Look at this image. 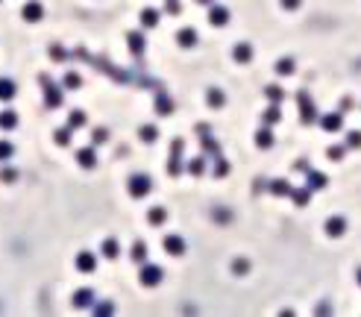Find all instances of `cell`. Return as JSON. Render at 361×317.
Returning a JSON list of instances; mask_svg holds the SVG:
<instances>
[{
  "instance_id": "cell-1",
  "label": "cell",
  "mask_w": 361,
  "mask_h": 317,
  "mask_svg": "<svg viewBox=\"0 0 361 317\" xmlns=\"http://www.w3.org/2000/svg\"><path fill=\"white\" fill-rule=\"evenodd\" d=\"M126 191H129V197L141 200V197H147V194L153 191V179H150L147 173H132V176H129V185H126Z\"/></svg>"
},
{
  "instance_id": "cell-2",
  "label": "cell",
  "mask_w": 361,
  "mask_h": 317,
  "mask_svg": "<svg viewBox=\"0 0 361 317\" xmlns=\"http://www.w3.org/2000/svg\"><path fill=\"white\" fill-rule=\"evenodd\" d=\"M41 83L47 85V88H44V106H47V109H59V106L65 103V91H62V85H53L44 74H41Z\"/></svg>"
},
{
  "instance_id": "cell-3",
  "label": "cell",
  "mask_w": 361,
  "mask_h": 317,
  "mask_svg": "<svg viewBox=\"0 0 361 317\" xmlns=\"http://www.w3.org/2000/svg\"><path fill=\"white\" fill-rule=\"evenodd\" d=\"M182 150H185V141H182V138H173L171 159H168V173H171V176H179V173H182Z\"/></svg>"
},
{
  "instance_id": "cell-4",
  "label": "cell",
  "mask_w": 361,
  "mask_h": 317,
  "mask_svg": "<svg viewBox=\"0 0 361 317\" xmlns=\"http://www.w3.org/2000/svg\"><path fill=\"white\" fill-rule=\"evenodd\" d=\"M162 276H165V270L159 265H141V273H138V282L144 285V288H156V285L162 282Z\"/></svg>"
},
{
  "instance_id": "cell-5",
  "label": "cell",
  "mask_w": 361,
  "mask_h": 317,
  "mask_svg": "<svg viewBox=\"0 0 361 317\" xmlns=\"http://www.w3.org/2000/svg\"><path fill=\"white\" fill-rule=\"evenodd\" d=\"M297 100H300V120H303V123H317V120H320V117H317V109H314V103H311V97L306 91H300Z\"/></svg>"
},
{
  "instance_id": "cell-6",
  "label": "cell",
  "mask_w": 361,
  "mask_h": 317,
  "mask_svg": "<svg viewBox=\"0 0 361 317\" xmlns=\"http://www.w3.org/2000/svg\"><path fill=\"white\" fill-rule=\"evenodd\" d=\"M21 18H24L27 24H38V21L44 18V6H41L38 0H30V3H24V9H21Z\"/></svg>"
},
{
  "instance_id": "cell-7",
  "label": "cell",
  "mask_w": 361,
  "mask_h": 317,
  "mask_svg": "<svg viewBox=\"0 0 361 317\" xmlns=\"http://www.w3.org/2000/svg\"><path fill=\"white\" fill-rule=\"evenodd\" d=\"M320 126L326 133H341L344 130V112H329V115L320 117Z\"/></svg>"
},
{
  "instance_id": "cell-8",
  "label": "cell",
  "mask_w": 361,
  "mask_h": 317,
  "mask_svg": "<svg viewBox=\"0 0 361 317\" xmlns=\"http://www.w3.org/2000/svg\"><path fill=\"white\" fill-rule=\"evenodd\" d=\"M74 265H77L80 273H91V270L97 267V256H94V252H88V250H83V252H77Z\"/></svg>"
},
{
  "instance_id": "cell-9",
  "label": "cell",
  "mask_w": 361,
  "mask_h": 317,
  "mask_svg": "<svg viewBox=\"0 0 361 317\" xmlns=\"http://www.w3.org/2000/svg\"><path fill=\"white\" fill-rule=\"evenodd\" d=\"M208 24H211V27H226V24H229V9H226V6H218V3L208 6Z\"/></svg>"
},
{
  "instance_id": "cell-10",
  "label": "cell",
  "mask_w": 361,
  "mask_h": 317,
  "mask_svg": "<svg viewBox=\"0 0 361 317\" xmlns=\"http://www.w3.org/2000/svg\"><path fill=\"white\" fill-rule=\"evenodd\" d=\"M326 173H320V170H306V185H309L311 191H323V188H326Z\"/></svg>"
},
{
  "instance_id": "cell-11",
  "label": "cell",
  "mask_w": 361,
  "mask_h": 317,
  "mask_svg": "<svg viewBox=\"0 0 361 317\" xmlns=\"http://www.w3.org/2000/svg\"><path fill=\"white\" fill-rule=\"evenodd\" d=\"M344 232H346V220L341 215H335V217H329L326 220V235L329 238H341Z\"/></svg>"
},
{
  "instance_id": "cell-12",
  "label": "cell",
  "mask_w": 361,
  "mask_h": 317,
  "mask_svg": "<svg viewBox=\"0 0 361 317\" xmlns=\"http://www.w3.org/2000/svg\"><path fill=\"white\" fill-rule=\"evenodd\" d=\"M77 165L86 167V170H91V167L97 165V153H94V147H83V150H77Z\"/></svg>"
},
{
  "instance_id": "cell-13",
  "label": "cell",
  "mask_w": 361,
  "mask_h": 317,
  "mask_svg": "<svg viewBox=\"0 0 361 317\" xmlns=\"http://www.w3.org/2000/svg\"><path fill=\"white\" fill-rule=\"evenodd\" d=\"M165 252H168V256H182V252H185V238L168 235V238H165Z\"/></svg>"
},
{
  "instance_id": "cell-14",
  "label": "cell",
  "mask_w": 361,
  "mask_h": 317,
  "mask_svg": "<svg viewBox=\"0 0 361 317\" xmlns=\"http://www.w3.org/2000/svg\"><path fill=\"white\" fill-rule=\"evenodd\" d=\"M232 56H235V62H238V65H247V62L253 59V44H250V41H238V44H235V50H232Z\"/></svg>"
},
{
  "instance_id": "cell-15",
  "label": "cell",
  "mask_w": 361,
  "mask_h": 317,
  "mask_svg": "<svg viewBox=\"0 0 361 317\" xmlns=\"http://www.w3.org/2000/svg\"><path fill=\"white\" fill-rule=\"evenodd\" d=\"M15 94H18L15 80H9V77H0V100L9 103V100H15Z\"/></svg>"
},
{
  "instance_id": "cell-16",
  "label": "cell",
  "mask_w": 361,
  "mask_h": 317,
  "mask_svg": "<svg viewBox=\"0 0 361 317\" xmlns=\"http://www.w3.org/2000/svg\"><path fill=\"white\" fill-rule=\"evenodd\" d=\"M176 41H179V47H194L197 44V30L194 27H182L176 33Z\"/></svg>"
},
{
  "instance_id": "cell-17",
  "label": "cell",
  "mask_w": 361,
  "mask_h": 317,
  "mask_svg": "<svg viewBox=\"0 0 361 317\" xmlns=\"http://www.w3.org/2000/svg\"><path fill=\"white\" fill-rule=\"evenodd\" d=\"M94 302V291L91 288H80L77 294H74V308H88Z\"/></svg>"
},
{
  "instance_id": "cell-18",
  "label": "cell",
  "mask_w": 361,
  "mask_h": 317,
  "mask_svg": "<svg viewBox=\"0 0 361 317\" xmlns=\"http://www.w3.org/2000/svg\"><path fill=\"white\" fill-rule=\"evenodd\" d=\"M126 44H129V53H132V56H141L144 47H147V41H144V35L141 33H129L126 35Z\"/></svg>"
},
{
  "instance_id": "cell-19",
  "label": "cell",
  "mask_w": 361,
  "mask_h": 317,
  "mask_svg": "<svg viewBox=\"0 0 361 317\" xmlns=\"http://www.w3.org/2000/svg\"><path fill=\"white\" fill-rule=\"evenodd\" d=\"M256 147H261V150H270V147H273V133H270L267 123L256 133Z\"/></svg>"
},
{
  "instance_id": "cell-20",
  "label": "cell",
  "mask_w": 361,
  "mask_h": 317,
  "mask_svg": "<svg viewBox=\"0 0 361 317\" xmlns=\"http://www.w3.org/2000/svg\"><path fill=\"white\" fill-rule=\"evenodd\" d=\"M15 126H18V112L3 109V112H0V130H6V133H9V130H15Z\"/></svg>"
},
{
  "instance_id": "cell-21",
  "label": "cell",
  "mask_w": 361,
  "mask_h": 317,
  "mask_svg": "<svg viewBox=\"0 0 361 317\" xmlns=\"http://www.w3.org/2000/svg\"><path fill=\"white\" fill-rule=\"evenodd\" d=\"M206 103L211 106V109H221V106H226V94L221 91V88H208Z\"/></svg>"
},
{
  "instance_id": "cell-22",
  "label": "cell",
  "mask_w": 361,
  "mask_h": 317,
  "mask_svg": "<svg viewBox=\"0 0 361 317\" xmlns=\"http://www.w3.org/2000/svg\"><path fill=\"white\" fill-rule=\"evenodd\" d=\"M261 120H264L267 126H273V123H279V120H282V109H279V103H270V109H264V115H261Z\"/></svg>"
},
{
  "instance_id": "cell-23",
  "label": "cell",
  "mask_w": 361,
  "mask_h": 317,
  "mask_svg": "<svg viewBox=\"0 0 361 317\" xmlns=\"http://www.w3.org/2000/svg\"><path fill=\"white\" fill-rule=\"evenodd\" d=\"M129 259H132L135 265H144V262H147V244H144V241H135L132 250H129Z\"/></svg>"
},
{
  "instance_id": "cell-24",
  "label": "cell",
  "mask_w": 361,
  "mask_h": 317,
  "mask_svg": "<svg viewBox=\"0 0 361 317\" xmlns=\"http://www.w3.org/2000/svg\"><path fill=\"white\" fill-rule=\"evenodd\" d=\"M156 112H159V115H171L173 112V100L168 94H162V91L156 94Z\"/></svg>"
},
{
  "instance_id": "cell-25",
  "label": "cell",
  "mask_w": 361,
  "mask_h": 317,
  "mask_svg": "<svg viewBox=\"0 0 361 317\" xmlns=\"http://www.w3.org/2000/svg\"><path fill=\"white\" fill-rule=\"evenodd\" d=\"M291 185L285 182V179H273V182H270V194H273V197H291Z\"/></svg>"
},
{
  "instance_id": "cell-26",
  "label": "cell",
  "mask_w": 361,
  "mask_h": 317,
  "mask_svg": "<svg viewBox=\"0 0 361 317\" xmlns=\"http://www.w3.org/2000/svg\"><path fill=\"white\" fill-rule=\"evenodd\" d=\"M86 123H88V115L83 112V109H74V112H70V117H68L70 130H80V126H86Z\"/></svg>"
},
{
  "instance_id": "cell-27",
  "label": "cell",
  "mask_w": 361,
  "mask_h": 317,
  "mask_svg": "<svg viewBox=\"0 0 361 317\" xmlns=\"http://www.w3.org/2000/svg\"><path fill=\"white\" fill-rule=\"evenodd\" d=\"M291 200L297 203V206H309L311 188H309V185H306V188H294V191H291Z\"/></svg>"
},
{
  "instance_id": "cell-28",
  "label": "cell",
  "mask_w": 361,
  "mask_h": 317,
  "mask_svg": "<svg viewBox=\"0 0 361 317\" xmlns=\"http://www.w3.org/2000/svg\"><path fill=\"white\" fill-rule=\"evenodd\" d=\"M147 220H150V223H153V226H162V223H165V220H168V212H165V209H162V206H153V209H150V212H147Z\"/></svg>"
},
{
  "instance_id": "cell-29",
  "label": "cell",
  "mask_w": 361,
  "mask_h": 317,
  "mask_svg": "<svg viewBox=\"0 0 361 317\" xmlns=\"http://www.w3.org/2000/svg\"><path fill=\"white\" fill-rule=\"evenodd\" d=\"M100 252H103L106 259H118V256H120L118 241H115V238H106V241H103V247H100Z\"/></svg>"
},
{
  "instance_id": "cell-30",
  "label": "cell",
  "mask_w": 361,
  "mask_h": 317,
  "mask_svg": "<svg viewBox=\"0 0 361 317\" xmlns=\"http://www.w3.org/2000/svg\"><path fill=\"white\" fill-rule=\"evenodd\" d=\"M188 173H191V176H203V173H206V156L191 159V162H188Z\"/></svg>"
},
{
  "instance_id": "cell-31",
  "label": "cell",
  "mask_w": 361,
  "mask_h": 317,
  "mask_svg": "<svg viewBox=\"0 0 361 317\" xmlns=\"http://www.w3.org/2000/svg\"><path fill=\"white\" fill-rule=\"evenodd\" d=\"M138 135H141V141H144V144H153L156 138H159V130H156L153 123H144V126L138 130Z\"/></svg>"
},
{
  "instance_id": "cell-32",
  "label": "cell",
  "mask_w": 361,
  "mask_h": 317,
  "mask_svg": "<svg viewBox=\"0 0 361 317\" xmlns=\"http://www.w3.org/2000/svg\"><path fill=\"white\" fill-rule=\"evenodd\" d=\"M159 18H162V12H159V9H144V12H141V24L150 30V27H156V24H159Z\"/></svg>"
},
{
  "instance_id": "cell-33",
  "label": "cell",
  "mask_w": 361,
  "mask_h": 317,
  "mask_svg": "<svg viewBox=\"0 0 361 317\" xmlns=\"http://www.w3.org/2000/svg\"><path fill=\"white\" fill-rule=\"evenodd\" d=\"M70 133H74L70 126H65V130H56V133H53V141H56L59 147H70V138H74Z\"/></svg>"
},
{
  "instance_id": "cell-34",
  "label": "cell",
  "mask_w": 361,
  "mask_h": 317,
  "mask_svg": "<svg viewBox=\"0 0 361 317\" xmlns=\"http://www.w3.org/2000/svg\"><path fill=\"white\" fill-rule=\"evenodd\" d=\"M80 85H83V77H80V74H74V71L62 77V88H70V91H77Z\"/></svg>"
},
{
  "instance_id": "cell-35",
  "label": "cell",
  "mask_w": 361,
  "mask_h": 317,
  "mask_svg": "<svg viewBox=\"0 0 361 317\" xmlns=\"http://www.w3.org/2000/svg\"><path fill=\"white\" fill-rule=\"evenodd\" d=\"M264 97H267L270 103H282L285 100V91H282L279 85H267V88H264Z\"/></svg>"
},
{
  "instance_id": "cell-36",
  "label": "cell",
  "mask_w": 361,
  "mask_h": 317,
  "mask_svg": "<svg viewBox=\"0 0 361 317\" xmlns=\"http://www.w3.org/2000/svg\"><path fill=\"white\" fill-rule=\"evenodd\" d=\"M276 74H282V77L294 74V59H291V56H282V59L276 62Z\"/></svg>"
},
{
  "instance_id": "cell-37",
  "label": "cell",
  "mask_w": 361,
  "mask_h": 317,
  "mask_svg": "<svg viewBox=\"0 0 361 317\" xmlns=\"http://www.w3.org/2000/svg\"><path fill=\"white\" fill-rule=\"evenodd\" d=\"M15 159V144L12 141H0V162H9Z\"/></svg>"
},
{
  "instance_id": "cell-38",
  "label": "cell",
  "mask_w": 361,
  "mask_h": 317,
  "mask_svg": "<svg viewBox=\"0 0 361 317\" xmlns=\"http://www.w3.org/2000/svg\"><path fill=\"white\" fill-rule=\"evenodd\" d=\"M349 150V147H346V144H335V147H329L326 150V156L329 159H332V162H341V159H344V153Z\"/></svg>"
},
{
  "instance_id": "cell-39",
  "label": "cell",
  "mask_w": 361,
  "mask_h": 317,
  "mask_svg": "<svg viewBox=\"0 0 361 317\" xmlns=\"http://www.w3.org/2000/svg\"><path fill=\"white\" fill-rule=\"evenodd\" d=\"M349 150H355V147H361V133L358 130H352V133H346V141H344Z\"/></svg>"
},
{
  "instance_id": "cell-40",
  "label": "cell",
  "mask_w": 361,
  "mask_h": 317,
  "mask_svg": "<svg viewBox=\"0 0 361 317\" xmlns=\"http://www.w3.org/2000/svg\"><path fill=\"white\" fill-rule=\"evenodd\" d=\"M0 179H3V182H15L18 170H15V167H3V170H0Z\"/></svg>"
},
{
  "instance_id": "cell-41",
  "label": "cell",
  "mask_w": 361,
  "mask_h": 317,
  "mask_svg": "<svg viewBox=\"0 0 361 317\" xmlns=\"http://www.w3.org/2000/svg\"><path fill=\"white\" fill-rule=\"evenodd\" d=\"M226 173H229V162L218 156V165H214V176H226Z\"/></svg>"
},
{
  "instance_id": "cell-42",
  "label": "cell",
  "mask_w": 361,
  "mask_h": 317,
  "mask_svg": "<svg viewBox=\"0 0 361 317\" xmlns=\"http://www.w3.org/2000/svg\"><path fill=\"white\" fill-rule=\"evenodd\" d=\"M50 56L56 59V62H65V59H68V53H65V47H59V44H53V47H50Z\"/></svg>"
},
{
  "instance_id": "cell-43",
  "label": "cell",
  "mask_w": 361,
  "mask_h": 317,
  "mask_svg": "<svg viewBox=\"0 0 361 317\" xmlns=\"http://www.w3.org/2000/svg\"><path fill=\"white\" fill-rule=\"evenodd\" d=\"M165 12H168V15H179V12H182V6H179V0H168V6H165Z\"/></svg>"
},
{
  "instance_id": "cell-44",
  "label": "cell",
  "mask_w": 361,
  "mask_h": 317,
  "mask_svg": "<svg viewBox=\"0 0 361 317\" xmlns=\"http://www.w3.org/2000/svg\"><path fill=\"white\" fill-rule=\"evenodd\" d=\"M279 3H282V9H288V12H294V9L303 6V0H279Z\"/></svg>"
},
{
  "instance_id": "cell-45",
  "label": "cell",
  "mask_w": 361,
  "mask_h": 317,
  "mask_svg": "<svg viewBox=\"0 0 361 317\" xmlns=\"http://www.w3.org/2000/svg\"><path fill=\"white\" fill-rule=\"evenodd\" d=\"M103 141H109V133L106 130H94V144H103Z\"/></svg>"
},
{
  "instance_id": "cell-46",
  "label": "cell",
  "mask_w": 361,
  "mask_h": 317,
  "mask_svg": "<svg viewBox=\"0 0 361 317\" xmlns=\"http://www.w3.org/2000/svg\"><path fill=\"white\" fill-rule=\"evenodd\" d=\"M112 311H115L112 302H100V305H97V314H112Z\"/></svg>"
},
{
  "instance_id": "cell-47",
  "label": "cell",
  "mask_w": 361,
  "mask_h": 317,
  "mask_svg": "<svg viewBox=\"0 0 361 317\" xmlns=\"http://www.w3.org/2000/svg\"><path fill=\"white\" fill-rule=\"evenodd\" d=\"M235 273H247V270H250V265H247V262H244V259H241V262H235Z\"/></svg>"
},
{
  "instance_id": "cell-48",
  "label": "cell",
  "mask_w": 361,
  "mask_h": 317,
  "mask_svg": "<svg viewBox=\"0 0 361 317\" xmlns=\"http://www.w3.org/2000/svg\"><path fill=\"white\" fill-rule=\"evenodd\" d=\"M200 6H214V0H197Z\"/></svg>"
},
{
  "instance_id": "cell-49",
  "label": "cell",
  "mask_w": 361,
  "mask_h": 317,
  "mask_svg": "<svg viewBox=\"0 0 361 317\" xmlns=\"http://www.w3.org/2000/svg\"><path fill=\"white\" fill-rule=\"evenodd\" d=\"M355 279H358V285H361V267H358V273H355Z\"/></svg>"
}]
</instances>
